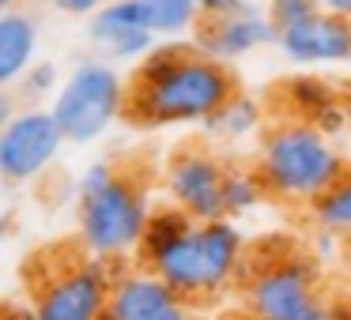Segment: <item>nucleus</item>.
Here are the masks:
<instances>
[{
	"mask_svg": "<svg viewBox=\"0 0 351 320\" xmlns=\"http://www.w3.org/2000/svg\"><path fill=\"white\" fill-rule=\"evenodd\" d=\"M245 264V234L230 219L223 222H193L178 241L147 256L140 267L155 271L174 294L185 302L215 297L242 275Z\"/></svg>",
	"mask_w": 351,
	"mask_h": 320,
	"instance_id": "4",
	"label": "nucleus"
},
{
	"mask_svg": "<svg viewBox=\"0 0 351 320\" xmlns=\"http://www.w3.org/2000/svg\"><path fill=\"white\" fill-rule=\"evenodd\" d=\"M132 8H136L140 27L162 42H178L200 23V8L193 0H132Z\"/></svg>",
	"mask_w": 351,
	"mask_h": 320,
	"instance_id": "15",
	"label": "nucleus"
},
{
	"mask_svg": "<svg viewBox=\"0 0 351 320\" xmlns=\"http://www.w3.org/2000/svg\"><path fill=\"white\" fill-rule=\"evenodd\" d=\"M227 177L230 166L204 144H185L167 162V196L182 207L193 222H223L227 219Z\"/></svg>",
	"mask_w": 351,
	"mask_h": 320,
	"instance_id": "8",
	"label": "nucleus"
},
{
	"mask_svg": "<svg viewBox=\"0 0 351 320\" xmlns=\"http://www.w3.org/2000/svg\"><path fill=\"white\" fill-rule=\"evenodd\" d=\"M69 144L57 117L42 106H27L0 129V177L8 185L38 181Z\"/></svg>",
	"mask_w": 351,
	"mask_h": 320,
	"instance_id": "9",
	"label": "nucleus"
},
{
	"mask_svg": "<svg viewBox=\"0 0 351 320\" xmlns=\"http://www.w3.org/2000/svg\"><path fill=\"white\" fill-rule=\"evenodd\" d=\"M283 102L291 106V117L298 121H317L328 106H336V87L321 76H295L283 83Z\"/></svg>",
	"mask_w": 351,
	"mask_h": 320,
	"instance_id": "17",
	"label": "nucleus"
},
{
	"mask_svg": "<svg viewBox=\"0 0 351 320\" xmlns=\"http://www.w3.org/2000/svg\"><path fill=\"white\" fill-rule=\"evenodd\" d=\"M253 170L268 196L313 207L351 174V162L317 124L287 117L261 132Z\"/></svg>",
	"mask_w": 351,
	"mask_h": 320,
	"instance_id": "2",
	"label": "nucleus"
},
{
	"mask_svg": "<svg viewBox=\"0 0 351 320\" xmlns=\"http://www.w3.org/2000/svg\"><path fill=\"white\" fill-rule=\"evenodd\" d=\"M57 12H64V16H87L91 19L95 12H102L110 4V0H49Z\"/></svg>",
	"mask_w": 351,
	"mask_h": 320,
	"instance_id": "22",
	"label": "nucleus"
},
{
	"mask_svg": "<svg viewBox=\"0 0 351 320\" xmlns=\"http://www.w3.org/2000/svg\"><path fill=\"white\" fill-rule=\"evenodd\" d=\"M49 114L57 117L69 144H95L121 117H129V79L110 61L87 57L64 76Z\"/></svg>",
	"mask_w": 351,
	"mask_h": 320,
	"instance_id": "5",
	"label": "nucleus"
},
{
	"mask_svg": "<svg viewBox=\"0 0 351 320\" xmlns=\"http://www.w3.org/2000/svg\"><path fill=\"white\" fill-rule=\"evenodd\" d=\"M280 53L287 61L302 64V68H317V64H348L351 61V19L317 12L313 19L291 27L280 34Z\"/></svg>",
	"mask_w": 351,
	"mask_h": 320,
	"instance_id": "12",
	"label": "nucleus"
},
{
	"mask_svg": "<svg viewBox=\"0 0 351 320\" xmlns=\"http://www.w3.org/2000/svg\"><path fill=\"white\" fill-rule=\"evenodd\" d=\"M87 38L106 61H136V64H144L159 46V38L140 27L132 0H110L102 12H95L87 19Z\"/></svg>",
	"mask_w": 351,
	"mask_h": 320,
	"instance_id": "13",
	"label": "nucleus"
},
{
	"mask_svg": "<svg viewBox=\"0 0 351 320\" xmlns=\"http://www.w3.org/2000/svg\"><path fill=\"white\" fill-rule=\"evenodd\" d=\"M245 309L253 320H340V309L321 294L317 271L306 256H276L245 282Z\"/></svg>",
	"mask_w": 351,
	"mask_h": 320,
	"instance_id": "6",
	"label": "nucleus"
},
{
	"mask_svg": "<svg viewBox=\"0 0 351 320\" xmlns=\"http://www.w3.org/2000/svg\"><path fill=\"white\" fill-rule=\"evenodd\" d=\"M61 72H57L53 61H38L31 72H27L23 79H19V87H23L27 98H46V94H57L61 91Z\"/></svg>",
	"mask_w": 351,
	"mask_h": 320,
	"instance_id": "21",
	"label": "nucleus"
},
{
	"mask_svg": "<svg viewBox=\"0 0 351 320\" xmlns=\"http://www.w3.org/2000/svg\"><path fill=\"white\" fill-rule=\"evenodd\" d=\"M276 42H280V31L265 16V8H253V4H245L234 16L200 19L197 31H193V46L204 57L223 61V64L238 61V57H250L265 46H276Z\"/></svg>",
	"mask_w": 351,
	"mask_h": 320,
	"instance_id": "10",
	"label": "nucleus"
},
{
	"mask_svg": "<svg viewBox=\"0 0 351 320\" xmlns=\"http://www.w3.org/2000/svg\"><path fill=\"white\" fill-rule=\"evenodd\" d=\"M268 200L265 185H261L257 170H238L230 166V177H227V219L234 222L238 215H250L253 207H261Z\"/></svg>",
	"mask_w": 351,
	"mask_h": 320,
	"instance_id": "19",
	"label": "nucleus"
},
{
	"mask_svg": "<svg viewBox=\"0 0 351 320\" xmlns=\"http://www.w3.org/2000/svg\"><path fill=\"white\" fill-rule=\"evenodd\" d=\"M110 320H193V309L155 271L132 267V271H117Z\"/></svg>",
	"mask_w": 351,
	"mask_h": 320,
	"instance_id": "11",
	"label": "nucleus"
},
{
	"mask_svg": "<svg viewBox=\"0 0 351 320\" xmlns=\"http://www.w3.org/2000/svg\"><path fill=\"white\" fill-rule=\"evenodd\" d=\"M321 8L328 16H340V19H351V0H321Z\"/></svg>",
	"mask_w": 351,
	"mask_h": 320,
	"instance_id": "24",
	"label": "nucleus"
},
{
	"mask_svg": "<svg viewBox=\"0 0 351 320\" xmlns=\"http://www.w3.org/2000/svg\"><path fill=\"white\" fill-rule=\"evenodd\" d=\"M38 53V19L23 8L0 12V83L16 87L34 68Z\"/></svg>",
	"mask_w": 351,
	"mask_h": 320,
	"instance_id": "14",
	"label": "nucleus"
},
{
	"mask_svg": "<svg viewBox=\"0 0 351 320\" xmlns=\"http://www.w3.org/2000/svg\"><path fill=\"white\" fill-rule=\"evenodd\" d=\"M114 264L95 256H80L57 267L31 297L38 320H106L114 297Z\"/></svg>",
	"mask_w": 351,
	"mask_h": 320,
	"instance_id": "7",
	"label": "nucleus"
},
{
	"mask_svg": "<svg viewBox=\"0 0 351 320\" xmlns=\"http://www.w3.org/2000/svg\"><path fill=\"white\" fill-rule=\"evenodd\" d=\"M152 192L129 170L114 162H95L84 170L76 185V230L87 256L95 260H125L136 256L152 222Z\"/></svg>",
	"mask_w": 351,
	"mask_h": 320,
	"instance_id": "3",
	"label": "nucleus"
},
{
	"mask_svg": "<svg viewBox=\"0 0 351 320\" xmlns=\"http://www.w3.org/2000/svg\"><path fill=\"white\" fill-rule=\"evenodd\" d=\"M321 8V0H265V16L272 19L276 31H291V27L306 23V19H313Z\"/></svg>",
	"mask_w": 351,
	"mask_h": 320,
	"instance_id": "20",
	"label": "nucleus"
},
{
	"mask_svg": "<svg viewBox=\"0 0 351 320\" xmlns=\"http://www.w3.org/2000/svg\"><path fill=\"white\" fill-rule=\"evenodd\" d=\"M234 94L230 64L204 57L193 42H159L129 79V117L144 129L208 124Z\"/></svg>",
	"mask_w": 351,
	"mask_h": 320,
	"instance_id": "1",
	"label": "nucleus"
},
{
	"mask_svg": "<svg viewBox=\"0 0 351 320\" xmlns=\"http://www.w3.org/2000/svg\"><path fill=\"white\" fill-rule=\"evenodd\" d=\"M106 320H110V317H106Z\"/></svg>",
	"mask_w": 351,
	"mask_h": 320,
	"instance_id": "27",
	"label": "nucleus"
},
{
	"mask_svg": "<svg viewBox=\"0 0 351 320\" xmlns=\"http://www.w3.org/2000/svg\"><path fill=\"white\" fill-rule=\"evenodd\" d=\"M0 8L8 12V8H19V0H0Z\"/></svg>",
	"mask_w": 351,
	"mask_h": 320,
	"instance_id": "25",
	"label": "nucleus"
},
{
	"mask_svg": "<svg viewBox=\"0 0 351 320\" xmlns=\"http://www.w3.org/2000/svg\"><path fill=\"white\" fill-rule=\"evenodd\" d=\"M193 4H197V8H200V4H204V0H193Z\"/></svg>",
	"mask_w": 351,
	"mask_h": 320,
	"instance_id": "26",
	"label": "nucleus"
},
{
	"mask_svg": "<svg viewBox=\"0 0 351 320\" xmlns=\"http://www.w3.org/2000/svg\"><path fill=\"white\" fill-rule=\"evenodd\" d=\"M310 215H313V222H317V230H325V234H332V237L351 234V174L343 177L321 204H313Z\"/></svg>",
	"mask_w": 351,
	"mask_h": 320,
	"instance_id": "18",
	"label": "nucleus"
},
{
	"mask_svg": "<svg viewBox=\"0 0 351 320\" xmlns=\"http://www.w3.org/2000/svg\"><path fill=\"white\" fill-rule=\"evenodd\" d=\"M261 124H265V114H261V102L253 98V94L238 91L234 98L227 102V106L219 109V114L212 117V121L204 124L208 136L215 139H227V144H238V139H250L253 132H261Z\"/></svg>",
	"mask_w": 351,
	"mask_h": 320,
	"instance_id": "16",
	"label": "nucleus"
},
{
	"mask_svg": "<svg viewBox=\"0 0 351 320\" xmlns=\"http://www.w3.org/2000/svg\"><path fill=\"white\" fill-rule=\"evenodd\" d=\"M4 320H38V312H34L31 305H16V302H12L8 309H4Z\"/></svg>",
	"mask_w": 351,
	"mask_h": 320,
	"instance_id": "23",
	"label": "nucleus"
}]
</instances>
